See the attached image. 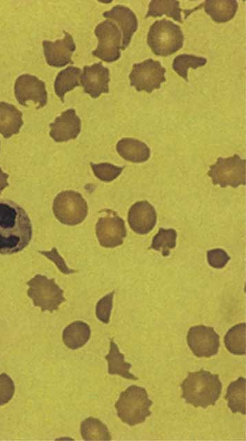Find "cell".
Masks as SVG:
<instances>
[{"mask_svg": "<svg viewBox=\"0 0 246 441\" xmlns=\"http://www.w3.org/2000/svg\"><path fill=\"white\" fill-rule=\"evenodd\" d=\"M245 323L237 324L231 327L224 338V343L228 351L236 355H245Z\"/></svg>", "mask_w": 246, "mask_h": 441, "instance_id": "4316f807", "label": "cell"}, {"mask_svg": "<svg viewBox=\"0 0 246 441\" xmlns=\"http://www.w3.org/2000/svg\"><path fill=\"white\" fill-rule=\"evenodd\" d=\"M14 91L17 100L23 106H26L28 100L37 103V109L46 105L47 91L45 83L35 75H19L15 81Z\"/></svg>", "mask_w": 246, "mask_h": 441, "instance_id": "7c38bea8", "label": "cell"}, {"mask_svg": "<svg viewBox=\"0 0 246 441\" xmlns=\"http://www.w3.org/2000/svg\"><path fill=\"white\" fill-rule=\"evenodd\" d=\"M182 10H183L179 7V1H178L152 0L149 3L148 10L146 17H156L166 15L174 20L182 23L181 16V12Z\"/></svg>", "mask_w": 246, "mask_h": 441, "instance_id": "484cf974", "label": "cell"}, {"mask_svg": "<svg viewBox=\"0 0 246 441\" xmlns=\"http://www.w3.org/2000/svg\"><path fill=\"white\" fill-rule=\"evenodd\" d=\"M91 330L86 323L77 321L67 326L62 332V340L65 345L76 350L82 347L89 341Z\"/></svg>", "mask_w": 246, "mask_h": 441, "instance_id": "44dd1931", "label": "cell"}, {"mask_svg": "<svg viewBox=\"0 0 246 441\" xmlns=\"http://www.w3.org/2000/svg\"><path fill=\"white\" fill-rule=\"evenodd\" d=\"M152 402L145 388L131 385L121 393L115 404L118 417L125 424L135 426L143 422L151 415Z\"/></svg>", "mask_w": 246, "mask_h": 441, "instance_id": "3957f363", "label": "cell"}, {"mask_svg": "<svg viewBox=\"0 0 246 441\" xmlns=\"http://www.w3.org/2000/svg\"><path fill=\"white\" fill-rule=\"evenodd\" d=\"M245 383V379L240 377L236 381H232L227 388L225 399L228 402V407L234 413L246 414Z\"/></svg>", "mask_w": 246, "mask_h": 441, "instance_id": "cb8c5ba5", "label": "cell"}, {"mask_svg": "<svg viewBox=\"0 0 246 441\" xmlns=\"http://www.w3.org/2000/svg\"><path fill=\"white\" fill-rule=\"evenodd\" d=\"M202 5L205 12L216 23H225L233 19L238 7L236 0H207Z\"/></svg>", "mask_w": 246, "mask_h": 441, "instance_id": "ffe728a7", "label": "cell"}, {"mask_svg": "<svg viewBox=\"0 0 246 441\" xmlns=\"http://www.w3.org/2000/svg\"><path fill=\"white\" fill-rule=\"evenodd\" d=\"M207 62V59L203 57L181 54L174 58L172 67L179 75L188 82V69H196L204 66Z\"/></svg>", "mask_w": 246, "mask_h": 441, "instance_id": "83f0119b", "label": "cell"}, {"mask_svg": "<svg viewBox=\"0 0 246 441\" xmlns=\"http://www.w3.org/2000/svg\"><path fill=\"white\" fill-rule=\"evenodd\" d=\"M180 386L182 397L187 404L203 408L215 405L222 390V383L218 375L202 369L189 372Z\"/></svg>", "mask_w": 246, "mask_h": 441, "instance_id": "7a4b0ae2", "label": "cell"}, {"mask_svg": "<svg viewBox=\"0 0 246 441\" xmlns=\"http://www.w3.org/2000/svg\"><path fill=\"white\" fill-rule=\"evenodd\" d=\"M116 151L125 160L132 163L145 162L150 156V150L148 145L133 138L119 140L116 144Z\"/></svg>", "mask_w": 246, "mask_h": 441, "instance_id": "ac0fdd59", "label": "cell"}, {"mask_svg": "<svg viewBox=\"0 0 246 441\" xmlns=\"http://www.w3.org/2000/svg\"><path fill=\"white\" fill-rule=\"evenodd\" d=\"M114 294V291H112L100 298L96 306V315L98 319L104 323H108L109 321Z\"/></svg>", "mask_w": 246, "mask_h": 441, "instance_id": "4dcf8cb0", "label": "cell"}, {"mask_svg": "<svg viewBox=\"0 0 246 441\" xmlns=\"http://www.w3.org/2000/svg\"><path fill=\"white\" fill-rule=\"evenodd\" d=\"M128 221L130 228L135 233L140 235L147 234L156 224L155 209L148 201H137L130 207Z\"/></svg>", "mask_w": 246, "mask_h": 441, "instance_id": "2e32d148", "label": "cell"}, {"mask_svg": "<svg viewBox=\"0 0 246 441\" xmlns=\"http://www.w3.org/2000/svg\"><path fill=\"white\" fill-rule=\"evenodd\" d=\"M166 71L159 61L150 58L134 64L129 75L130 85L138 91L150 93L154 89H159L161 84L166 80Z\"/></svg>", "mask_w": 246, "mask_h": 441, "instance_id": "9c48e42d", "label": "cell"}, {"mask_svg": "<svg viewBox=\"0 0 246 441\" xmlns=\"http://www.w3.org/2000/svg\"><path fill=\"white\" fill-rule=\"evenodd\" d=\"M187 343L196 357H211L218 352L220 337L213 327L196 325L188 330Z\"/></svg>", "mask_w": 246, "mask_h": 441, "instance_id": "8fae6325", "label": "cell"}, {"mask_svg": "<svg viewBox=\"0 0 246 441\" xmlns=\"http://www.w3.org/2000/svg\"><path fill=\"white\" fill-rule=\"evenodd\" d=\"M105 359L108 363V373L118 375L128 379L137 380L138 378L130 372L131 364L125 361L124 355L121 354L116 344L111 340L109 351Z\"/></svg>", "mask_w": 246, "mask_h": 441, "instance_id": "603a6c76", "label": "cell"}, {"mask_svg": "<svg viewBox=\"0 0 246 441\" xmlns=\"http://www.w3.org/2000/svg\"><path fill=\"white\" fill-rule=\"evenodd\" d=\"M103 15L115 21L120 26L123 33L121 49L125 50L138 28V20L135 14L127 6L118 4L103 12Z\"/></svg>", "mask_w": 246, "mask_h": 441, "instance_id": "e0dca14e", "label": "cell"}, {"mask_svg": "<svg viewBox=\"0 0 246 441\" xmlns=\"http://www.w3.org/2000/svg\"><path fill=\"white\" fill-rule=\"evenodd\" d=\"M80 80L84 92L93 98H98L103 93H109V70L101 62L85 66Z\"/></svg>", "mask_w": 246, "mask_h": 441, "instance_id": "4fadbf2b", "label": "cell"}, {"mask_svg": "<svg viewBox=\"0 0 246 441\" xmlns=\"http://www.w3.org/2000/svg\"><path fill=\"white\" fill-rule=\"evenodd\" d=\"M23 123L19 110L11 104L0 102V134L5 138L18 134Z\"/></svg>", "mask_w": 246, "mask_h": 441, "instance_id": "d6986e66", "label": "cell"}, {"mask_svg": "<svg viewBox=\"0 0 246 441\" xmlns=\"http://www.w3.org/2000/svg\"><path fill=\"white\" fill-rule=\"evenodd\" d=\"M53 211L62 224L74 226L84 221L88 212L86 201L73 190H65L57 195L53 201Z\"/></svg>", "mask_w": 246, "mask_h": 441, "instance_id": "8992f818", "label": "cell"}, {"mask_svg": "<svg viewBox=\"0 0 246 441\" xmlns=\"http://www.w3.org/2000/svg\"><path fill=\"white\" fill-rule=\"evenodd\" d=\"M27 285L29 288L27 295L33 300V305L41 308L42 312H53L66 300L63 290L56 284L55 279L37 274Z\"/></svg>", "mask_w": 246, "mask_h": 441, "instance_id": "5b68a950", "label": "cell"}, {"mask_svg": "<svg viewBox=\"0 0 246 441\" xmlns=\"http://www.w3.org/2000/svg\"><path fill=\"white\" fill-rule=\"evenodd\" d=\"M177 232L175 229L160 228L154 236L150 248L160 251L163 256H168L170 249L176 246Z\"/></svg>", "mask_w": 246, "mask_h": 441, "instance_id": "f1b7e54d", "label": "cell"}, {"mask_svg": "<svg viewBox=\"0 0 246 441\" xmlns=\"http://www.w3.org/2000/svg\"><path fill=\"white\" fill-rule=\"evenodd\" d=\"M32 233L25 210L13 201L0 199V254L22 251L30 243Z\"/></svg>", "mask_w": 246, "mask_h": 441, "instance_id": "6da1fadb", "label": "cell"}, {"mask_svg": "<svg viewBox=\"0 0 246 441\" xmlns=\"http://www.w3.org/2000/svg\"><path fill=\"white\" fill-rule=\"evenodd\" d=\"M184 38L179 26L162 19L155 21L150 27L147 43L154 54L166 57L176 53L183 46Z\"/></svg>", "mask_w": 246, "mask_h": 441, "instance_id": "277c9868", "label": "cell"}, {"mask_svg": "<svg viewBox=\"0 0 246 441\" xmlns=\"http://www.w3.org/2000/svg\"><path fill=\"white\" fill-rule=\"evenodd\" d=\"M94 33L98 44L92 55L106 62H113L121 57V33L117 26L109 20L98 24Z\"/></svg>", "mask_w": 246, "mask_h": 441, "instance_id": "ba28073f", "label": "cell"}, {"mask_svg": "<svg viewBox=\"0 0 246 441\" xmlns=\"http://www.w3.org/2000/svg\"><path fill=\"white\" fill-rule=\"evenodd\" d=\"M15 386L12 379L6 373L0 375V406L9 402L15 393Z\"/></svg>", "mask_w": 246, "mask_h": 441, "instance_id": "1f68e13d", "label": "cell"}, {"mask_svg": "<svg viewBox=\"0 0 246 441\" xmlns=\"http://www.w3.org/2000/svg\"><path fill=\"white\" fill-rule=\"evenodd\" d=\"M80 75L81 69L73 66H69L58 73L54 82V90L62 102L65 93L80 85L78 78Z\"/></svg>", "mask_w": 246, "mask_h": 441, "instance_id": "7402d4cb", "label": "cell"}, {"mask_svg": "<svg viewBox=\"0 0 246 441\" xmlns=\"http://www.w3.org/2000/svg\"><path fill=\"white\" fill-rule=\"evenodd\" d=\"M230 257L221 249H215L207 251V260L210 266L216 269L224 267Z\"/></svg>", "mask_w": 246, "mask_h": 441, "instance_id": "d6a6232c", "label": "cell"}, {"mask_svg": "<svg viewBox=\"0 0 246 441\" xmlns=\"http://www.w3.org/2000/svg\"><path fill=\"white\" fill-rule=\"evenodd\" d=\"M64 35L62 39L55 42H42L46 61L51 66L60 68L73 63L71 57L76 50V44L69 33L64 31Z\"/></svg>", "mask_w": 246, "mask_h": 441, "instance_id": "5bb4252c", "label": "cell"}, {"mask_svg": "<svg viewBox=\"0 0 246 441\" xmlns=\"http://www.w3.org/2000/svg\"><path fill=\"white\" fill-rule=\"evenodd\" d=\"M95 176L103 181L109 182L114 180L123 170V167H118L109 163L95 164L90 163Z\"/></svg>", "mask_w": 246, "mask_h": 441, "instance_id": "f546056e", "label": "cell"}, {"mask_svg": "<svg viewBox=\"0 0 246 441\" xmlns=\"http://www.w3.org/2000/svg\"><path fill=\"white\" fill-rule=\"evenodd\" d=\"M80 433L85 440H111V435L106 425L100 420L89 417L80 424Z\"/></svg>", "mask_w": 246, "mask_h": 441, "instance_id": "d4e9b609", "label": "cell"}, {"mask_svg": "<svg viewBox=\"0 0 246 441\" xmlns=\"http://www.w3.org/2000/svg\"><path fill=\"white\" fill-rule=\"evenodd\" d=\"M50 136L55 142H65L77 138L81 129V120L73 109L63 111L49 125Z\"/></svg>", "mask_w": 246, "mask_h": 441, "instance_id": "9a60e30c", "label": "cell"}, {"mask_svg": "<svg viewBox=\"0 0 246 441\" xmlns=\"http://www.w3.org/2000/svg\"><path fill=\"white\" fill-rule=\"evenodd\" d=\"M8 178V174L3 172L0 168V193L9 185Z\"/></svg>", "mask_w": 246, "mask_h": 441, "instance_id": "836d02e7", "label": "cell"}, {"mask_svg": "<svg viewBox=\"0 0 246 441\" xmlns=\"http://www.w3.org/2000/svg\"><path fill=\"white\" fill-rule=\"evenodd\" d=\"M208 175L213 185H220L222 188L245 186V159L236 154L228 158L219 157L216 163L210 166Z\"/></svg>", "mask_w": 246, "mask_h": 441, "instance_id": "52a82bcc", "label": "cell"}, {"mask_svg": "<svg viewBox=\"0 0 246 441\" xmlns=\"http://www.w3.org/2000/svg\"><path fill=\"white\" fill-rule=\"evenodd\" d=\"M96 234L100 244L114 248L123 244L127 235L124 221L113 210H106L96 224Z\"/></svg>", "mask_w": 246, "mask_h": 441, "instance_id": "30bf717a", "label": "cell"}]
</instances>
